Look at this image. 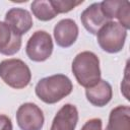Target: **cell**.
<instances>
[{
	"instance_id": "obj_9",
	"label": "cell",
	"mask_w": 130,
	"mask_h": 130,
	"mask_svg": "<svg viewBox=\"0 0 130 130\" xmlns=\"http://www.w3.org/2000/svg\"><path fill=\"white\" fill-rule=\"evenodd\" d=\"M78 122V111L71 104L64 105L55 115L50 130H74Z\"/></svg>"
},
{
	"instance_id": "obj_1",
	"label": "cell",
	"mask_w": 130,
	"mask_h": 130,
	"mask_svg": "<svg viewBox=\"0 0 130 130\" xmlns=\"http://www.w3.org/2000/svg\"><path fill=\"white\" fill-rule=\"evenodd\" d=\"M73 85L69 77L64 74H55L39 80L36 85L37 96L46 104H56L71 93Z\"/></svg>"
},
{
	"instance_id": "obj_4",
	"label": "cell",
	"mask_w": 130,
	"mask_h": 130,
	"mask_svg": "<svg viewBox=\"0 0 130 130\" xmlns=\"http://www.w3.org/2000/svg\"><path fill=\"white\" fill-rule=\"evenodd\" d=\"M127 29L117 21H108L96 34V40L100 47L107 53L120 52L125 44Z\"/></svg>"
},
{
	"instance_id": "obj_3",
	"label": "cell",
	"mask_w": 130,
	"mask_h": 130,
	"mask_svg": "<svg viewBox=\"0 0 130 130\" xmlns=\"http://www.w3.org/2000/svg\"><path fill=\"white\" fill-rule=\"evenodd\" d=\"M0 77L10 87L21 89L31 79L29 67L20 59H6L0 62Z\"/></svg>"
},
{
	"instance_id": "obj_19",
	"label": "cell",
	"mask_w": 130,
	"mask_h": 130,
	"mask_svg": "<svg viewBox=\"0 0 130 130\" xmlns=\"http://www.w3.org/2000/svg\"><path fill=\"white\" fill-rule=\"evenodd\" d=\"M12 122L6 115H0V130H12Z\"/></svg>"
},
{
	"instance_id": "obj_2",
	"label": "cell",
	"mask_w": 130,
	"mask_h": 130,
	"mask_svg": "<svg viewBox=\"0 0 130 130\" xmlns=\"http://www.w3.org/2000/svg\"><path fill=\"white\" fill-rule=\"evenodd\" d=\"M72 72L79 85L88 88L101 79L99 57L89 51H84L75 56L72 61Z\"/></svg>"
},
{
	"instance_id": "obj_18",
	"label": "cell",
	"mask_w": 130,
	"mask_h": 130,
	"mask_svg": "<svg viewBox=\"0 0 130 130\" xmlns=\"http://www.w3.org/2000/svg\"><path fill=\"white\" fill-rule=\"evenodd\" d=\"M81 130H102V120L99 118H92L85 122Z\"/></svg>"
},
{
	"instance_id": "obj_13",
	"label": "cell",
	"mask_w": 130,
	"mask_h": 130,
	"mask_svg": "<svg viewBox=\"0 0 130 130\" xmlns=\"http://www.w3.org/2000/svg\"><path fill=\"white\" fill-rule=\"evenodd\" d=\"M106 130H130V108L128 106L114 108L110 113Z\"/></svg>"
},
{
	"instance_id": "obj_12",
	"label": "cell",
	"mask_w": 130,
	"mask_h": 130,
	"mask_svg": "<svg viewBox=\"0 0 130 130\" xmlns=\"http://www.w3.org/2000/svg\"><path fill=\"white\" fill-rule=\"evenodd\" d=\"M85 95L87 101L91 105L95 107H104L112 99L113 95L112 86L108 81L100 79V81L96 84L86 88Z\"/></svg>"
},
{
	"instance_id": "obj_15",
	"label": "cell",
	"mask_w": 130,
	"mask_h": 130,
	"mask_svg": "<svg viewBox=\"0 0 130 130\" xmlns=\"http://www.w3.org/2000/svg\"><path fill=\"white\" fill-rule=\"evenodd\" d=\"M53 8L55 9L56 13H67L74 9L77 5L82 4L83 1H75V0H50Z\"/></svg>"
},
{
	"instance_id": "obj_6",
	"label": "cell",
	"mask_w": 130,
	"mask_h": 130,
	"mask_svg": "<svg viewBox=\"0 0 130 130\" xmlns=\"http://www.w3.org/2000/svg\"><path fill=\"white\" fill-rule=\"evenodd\" d=\"M44 120V114L36 104L24 103L17 109L16 121L21 130H41Z\"/></svg>"
},
{
	"instance_id": "obj_10",
	"label": "cell",
	"mask_w": 130,
	"mask_h": 130,
	"mask_svg": "<svg viewBox=\"0 0 130 130\" xmlns=\"http://www.w3.org/2000/svg\"><path fill=\"white\" fill-rule=\"evenodd\" d=\"M80 20L85 29L92 35H96L101 27L109 21L103 14L100 3H92L85 8L80 15Z\"/></svg>"
},
{
	"instance_id": "obj_8",
	"label": "cell",
	"mask_w": 130,
	"mask_h": 130,
	"mask_svg": "<svg viewBox=\"0 0 130 130\" xmlns=\"http://www.w3.org/2000/svg\"><path fill=\"white\" fill-rule=\"evenodd\" d=\"M5 22L19 36L26 34L32 26L30 13L23 8H11L5 14Z\"/></svg>"
},
{
	"instance_id": "obj_5",
	"label": "cell",
	"mask_w": 130,
	"mask_h": 130,
	"mask_svg": "<svg viewBox=\"0 0 130 130\" xmlns=\"http://www.w3.org/2000/svg\"><path fill=\"white\" fill-rule=\"evenodd\" d=\"M25 52L31 61H46L53 52V41L51 36L45 30L35 31L27 41Z\"/></svg>"
},
{
	"instance_id": "obj_11",
	"label": "cell",
	"mask_w": 130,
	"mask_h": 130,
	"mask_svg": "<svg viewBox=\"0 0 130 130\" xmlns=\"http://www.w3.org/2000/svg\"><path fill=\"white\" fill-rule=\"evenodd\" d=\"M21 47V36L14 32L11 27L0 21V53L11 56L16 54Z\"/></svg>"
},
{
	"instance_id": "obj_7",
	"label": "cell",
	"mask_w": 130,
	"mask_h": 130,
	"mask_svg": "<svg viewBox=\"0 0 130 130\" xmlns=\"http://www.w3.org/2000/svg\"><path fill=\"white\" fill-rule=\"evenodd\" d=\"M78 37V26L70 18L60 20L54 27V38L56 44L62 48L72 46Z\"/></svg>"
},
{
	"instance_id": "obj_14",
	"label": "cell",
	"mask_w": 130,
	"mask_h": 130,
	"mask_svg": "<svg viewBox=\"0 0 130 130\" xmlns=\"http://www.w3.org/2000/svg\"><path fill=\"white\" fill-rule=\"evenodd\" d=\"M30 9L32 11V14L39 20H42V21H49L57 15L50 0L49 1H46V0L34 1L30 4Z\"/></svg>"
},
{
	"instance_id": "obj_16",
	"label": "cell",
	"mask_w": 130,
	"mask_h": 130,
	"mask_svg": "<svg viewBox=\"0 0 130 130\" xmlns=\"http://www.w3.org/2000/svg\"><path fill=\"white\" fill-rule=\"evenodd\" d=\"M121 2H122L121 0H110V1H103L100 3L101 10L109 21H111L113 18H116Z\"/></svg>"
},
{
	"instance_id": "obj_17",
	"label": "cell",
	"mask_w": 130,
	"mask_h": 130,
	"mask_svg": "<svg viewBox=\"0 0 130 130\" xmlns=\"http://www.w3.org/2000/svg\"><path fill=\"white\" fill-rule=\"evenodd\" d=\"M129 8H130V4L128 1H122L121 5L118 9L117 12V16L116 18L119 20V23L125 27L126 29H128L130 27V13H129Z\"/></svg>"
}]
</instances>
